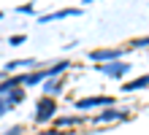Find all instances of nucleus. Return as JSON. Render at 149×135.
<instances>
[{"instance_id": "1", "label": "nucleus", "mask_w": 149, "mask_h": 135, "mask_svg": "<svg viewBox=\"0 0 149 135\" xmlns=\"http://www.w3.org/2000/svg\"><path fill=\"white\" fill-rule=\"evenodd\" d=\"M52 114H54V100H52V97H43V100L38 103V114H36V119H38V122H46Z\"/></svg>"}, {"instance_id": "2", "label": "nucleus", "mask_w": 149, "mask_h": 135, "mask_svg": "<svg viewBox=\"0 0 149 135\" xmlns=\"http://www.w3.org/2000/svg\"><path fill=\"white\" fill-rule=\"evenodd\" d=\"M109 103V97H90V100H81V103H79V108H81V111H84V108H95V105H106Z\"/></svg>"}, {"instance_id": "3", "label": "nucleus", "mask_w": 149, "mask_h": 135, "mask_svg": "<svg viewBox=\"0 0 149 135\" xmlns=\"http://www.w3.org/2000/svg\"><path fill=\"white\" fill-rule=\"evenodd\" d=\"M103 70H106L109 76H122V73L127 70V65H122V62H111V65H106Z\"/></svg>"}, {"instance_id": "4", "label": "nucleus", "mask_w": 149, "mask_h": 135, "mask_svg": "<svg viewBox=\"0 0 149 135\" xmlns=\"http://www.w3.org/2000/svg\"><path fill=\"white\" fill-rule=\"evenodd\" d=\"M141 87H149V76H141V78L130 81V84H127L125 89H141Z\"/></svg>"}, {"instance_id": "5", "label": "nucleus", "mask_w": 149, "mask_h": 135, "mask_svg": "<svg viewBox=\"0 0 149 135\" xmlns=\"http://www.w3.org/2000/svg\"><path fill=\"white\" fill-rule=\"evenodd\" d=\"M117 54H119V51H95L92 60H114Z\"/></svg>"}, {"instance_id": "6", "label": "nucleus", "mask_w": 149, "mask_h": 135, "mask_svg": "<svg viewBox=\"0 0 149 135\" xmlns=\"http://www.w3.org/2000/svg\"><path fill=\"white\" fill-rule=\"evenodd\" d=\"M19 132H22V130H19V127H14V130H8V132H6V135H19Z\"/></svg>"}, {"instance_id": "7", "label": "nucleus", "mask_w": 149, "mask_h": 135, "mask_svg": "<svg viewBox=\"0 0 149 135\" xmlns=\"http://www.w3.org/2000/svg\"><path fill=\"white\" fill-rule=\"evenodd\" d=\"M6 105H8V103H0V116H3V114H6Z\"/></svg>"}, {"instance_id": "8", "label": "nucleus", "mask_w": 149, "mask_h": 135, "mask_svg": "<svg viewBox=\"0 0 149 135\" xmlns=\"http://www.w3.org/2000/svg\"><path fill=\"white\" fill-rule=\"evenodd\" d=\"M46 135H65V132H46Z\"/></svg>"}]
</instances>
